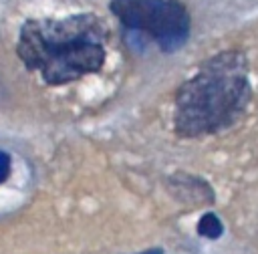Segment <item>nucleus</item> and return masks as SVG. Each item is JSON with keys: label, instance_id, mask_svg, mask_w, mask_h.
<instances>
[{"label": "nucleus", "instance_id": "obj_5", "mask_svg": "<svg viewBox=\"0 0 258 254\" xmlns=\"http://www.w3.org/2000/svg\"><path fill=\"white\" fill-rule=\"evenodd\" d=\"M198 234L204 236V238H210V240H216L224 234V226L220 222V218L216 214H204L198 222Z\"/></svg>", "mask_w": 258, "mask_h": 254}, {"label": "nucleus", "instance_id": "obj_6", "mask_svg": "<svg viewBox=\"0 0 258 254\" xmlns=\"http://www.w3.org/2000/svg\"><path fill=\"white\" fill-rule=\"evenodd\" d=\"M10 173V157L0 151V181H4Z\"/></svg>", "mask_w": 258, "mask_h": 254}, {"label": "nucleus", "instance_id": "obj_4", "mask_svg": "<svg viewBox=\"0 0 258 254\" xmlns=\"http://www.w3.org/2000/svg\"><path fill=\"white\" fill-rule=\"evenodd\" d=\"M111 10L115 16L133 30H141V20H143V0H113Z\"/></svg>", "mask_w": 258, "mask_h": 254}, {"label": "nucleus", "instance_id": "obj_3", "mask_svg": "<svg viewBox=\"0 0 258 254\" xmlns=\"http://www.w3.org/2000/svg\"><path fill=\"white\" fill-rule=\"evenodd\" d=\"M141 30L153 36L159 48L177 50L189 34L187 10L177 0H143Z\"/></svg>", "mask_w": 258, "mask_h": 254}, {"label": "nucleus", "instance_id": "obj_2", "mask_svg": "<svg viewBox=\"0 0 258 254\" xmlns=\"http://www.w3.org/2000/svg\"><path fill=\"white\" fill-rule=\"evenodd\" d=\"M105 28L89 14L64 20H30L22 26L18 54L48 85L97 73L105 62Z\"/></svg>", "mask_w": 258, "mask_h": 254}, {"label": "nucleus", "instance_id": "obj_1", "mask_svg": "<svg viewBox=\"0 0 258 254\" xmlns=\"http://www.w3.org/2000/svg\"><path fill=\"white\" fill-rule=\"evenodd\" d=\"M248 99L250 85L244 54L220 52L179 87L175 95V131L181 137L216 133L240 119Z\"/></svg>", "mask_w": 258, "mask_h": 254}, {"label": "nucleus", "instance_id": "obj_7", "mask_svg": "<svg viewBox=\"0 0 258 254\" xmlns=\"http://www.w3.org/2000/svg\"><path fill=\"white\" fill-rule=\"evenodd\" d=\"M139 254H163V252L155 248V250H145V252H139Z\"/></svg>", "mask_w": 258, "mask_h": 254}]
</instances>
